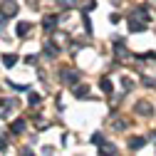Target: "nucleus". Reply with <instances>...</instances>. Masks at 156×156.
Here are the masks:
<instances>
[{
  "mask_svg": "<svg viewBox=\"0 0 156 156\" xmlns=\"http://www.w3.org/2000/svg\"><path fill=\"white\" fill-rule=\"evenodd\" d=\"M149 23V12H144V8H136L131 15H129V30L131 32H141Z\"/></svg>",
  "mask_w": 156,
  "mask_h": 156,
  "instance_id": "1",
  "label": "nucleus"
},
{
  "mask_svg": "<svg viewBox=\"0 0 156 156\" xmlns=\"http://www.w3.org/2000/svg\"><path fill=\"white\" fill-rule=\"evenodd\" d=\"M3 12L8 17H15L17 15V3H15V0H5V3H3Z\"/></svg>",
  "mask_w": 156,
  "mask_h": 156,
  "instance_id": "2",
  "label": "nucleus"
},
{
  "mask_svg": "<svg viewBox=\"0 0 156 156\" xmlns=\"http://www.w3.org/2000/svg\"><path fill=\"white\" fill-rule=\"evenodd\" d=\"M77 80H80V74H77V72H69V69L62 72V82H67V84H77Z\"/></svg>",
  "mask_w": 156,
  "mask_h": 156,
  "instance_id": "3",
  "label": "nucleus"
},
{
  "mask_svg": "<svg viewBox=\"0 0 156 156\" xmlns=\"http://www.w3.org/2000/svg\"><path fill=\"white\" fill-rule=\"evenodd\" d=\"M144 144H146V139H141V136H134V139H129V149H131V151L141 149Z\"/></svg>",
  "mask_w": 156,
  "mask_h": 156,
  "instance_id": "4",
  "label": "nucleus"
},
{
  "mask_svg": "<svg viewBox=\"0 0 156 156\" xmlns=\"http://www.w3.org/2000/svg\"><path fill=\"white\" fill-rule=\"evenodd\" d=\"M3 65H5V67H15V65H17V55H12V52L3 55Z\"/></svg>",
  "mask_w": 156,
  "mask_h": 156,
  "instance_id": "5",
  "label": "nucleus"
},
{
  "mask_svg": "<svg viewBox=\"0 0 156 156\" xmlns=\"http://www.w3.org/2000/svg\"><path fill=\"white\" fill-rule=\"evenodd\" d=\"M42 25H45L47 32H55V27H57V17H50V15H47L45 20H42Z\"/></svg>",
  "mask_w": 156,
  "mask_h": 156,
  "instance_id": "6",
  "label": "nucleus"
},
{
  "mask_svg": "<svg viewBox=\"0 0 156 156\" xmlns=\"http://www.w3.org/2000/svg\"><path fill=\"white\" fill-rule=\"evenodd\" d=\"M32 30V25L30 23H20L17 25V37H27V32Z\"/></svg>",
  "mask_w": 156,
  "mask_h": 156,
  "instance_id": "7",
  "label": "nucleus"
},
{
  "mask_svg": "<svg viewBox=\"0 0 156 156\" xmlns=\"http://www.w3.org/2000/svg\"><path fill=\"white\" fill-rule=\"evenodd\" d=\"M102 92L104 94H112L114 92V84H112V80H107V77H102Z\"/></svg>",
  "mask_w": 156,
  "mask_h": 156,
  "instance_id": "8",
  "label": "nucleus"
},
{
  "mask_svg": "<svg viewBox=\"0 0 156 156\" xmlns=\"http://www.w3.org/2000/svg\"><path fill=\"white\" fill-rule=\"evenodd\" d=\"M136 109H139V114H151V112H154L151 104H146V102H139V104H136Z\"/></svg>",
  "mask_w": 156,
  "mask_h": 156,
  "instance_id": "9",
  "label": "nucleus"
},
{
  "mask_svg": "<svg viewBox=\"0 0 156 156\" xmlns=\"http://www.w3.org/2000/svg\"><path fill=\"white\" fill-rule=\"evenodd\" d=\"M23 131H25V122H23V119H17V122L12 124V134H23Z\"/></svg>",
  "mask_w": 156,
  "mask_h": 156,
  "instance_id": "10",
  "label": "nucleus"
},
{
  "mask_svg": "<svg viewBox=\"0 0 156 156\" xmlns=\"http://www.w3.org/2000/svg\"><path fill=\"white\" fill-rule=\"evenodd\" d=\"M87 94H89V92H87V87H77V89H74V97H80V99H84Z\"/></svg>",
  "mask_w": 156,
  "mask_h": 156,
  "instance_id": "11",
  "label": "nucleus"
},
{
  "mask_svg": "<svg viewBox=\"0 0 156 156\" xmlns=\"http://www.w3.org/2000/svg\"><path fill=\"white\" fill-rule=\"evenodd\" d=\"M99 151H102V154H116V149H114L112 144H107V146H102Z\"/></svg>",
  "mask_w": 156,
  "mask_h": 156,
  "instance_id": "12",
  "label": "nucleus"
},
{
  "mask_svg": "<svg viewBox=\"0 0 156 156\" xmlns=\"http://www.w3.org/2000/svg\"><path fill=\"white\" fill-rule=\"evenodd\" d=\"M82 10H84V12H87V10H94V0H87V3L82 5Z\"/></svg>",
  "mask_w": 156,
  "mask_h": 156,
  "instance_id": "13",
  "label": "nucleus"
},
{
  "mask_svg": "<svg viewBox=\"0 0 156 156\" xmlns=\"http://www.w3.org/2000/svg\"><path fill=\"white\" fill-rule=\"evenodd\" d=\"M0 151H5V141H3V136H0Z\"/></svg>",
  "mask_w": 156,
  "mask_h": 156,
  "instance_id": "14",
  "label": "nucleus"
},
{
  "mask_svg": "<svg viewBox=\"0 0 156 156\" xmlns=\"http://www.w3.org/2000/svg\"><path fill=\"white\" fill-rule=\"evenodd\" d=\"M151 139H154V141H156V131H154V134H151Z\"/></svg>",
  "mask_w": 156,
  "mask_h": 156,
  "instance_id": "15",
  "label": "nucleus"
}]
</instances>
